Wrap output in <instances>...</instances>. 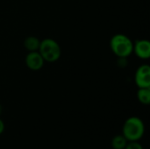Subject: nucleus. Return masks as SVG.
<instances>
[{
	"instance_id": "1",
	"label": "nucleus",
	"mask_w": 150,
	"mask_h": 149,
	"mask_svg": "<svg viewBox=\"0 0 150 149\" xmlns=\"http://www.w3.org/2000/svg\"><path fill=\"white\" fill-rule=\"evenodd\" d=\"M122 133L127 141H139L144 135L145 125L140 118L131 117L124 123Z\"/></svg>"
},
{
	"instance_id": "2",
	"label": "nucleus",
	"mask_w": 150,
	"mask_h": 149,
	"mask_svg": "<svg viewBox=\"0 0 150 149\" xmlns=\"http://www.w3.org/2000/svg\"><path fill=\"white\" fill-rule=\"evenodd\" d=\"M111 48L113 54L120 58H126L133 52L134 45L131 40L124 34H116L111 40Z\"/></svg>"
},
{
	"instance_id": "3",
	"label": "nucleus",
	"mask_w": 150,
	"mask_h": 149,
	"mask_svg": "<svg viewBox=\"0 0 150 149\" xmlns=\"http://www.w3.org/2000/svg\"><path fill=\"white\" fill-rule=\"evenodd\" d=\"M39 53L44 61L54 62L61 57V47L55 40L52 39H46L40 41Z\"/></svg>"
},
{
	"instance_id": "4",
	"label": "nucleus",
	"mask_w": 150,
	"mask_h": 149,
	"mask_svg": "<svg viewBox=\"0 0 150 149\" xmlns=\"http://www.w3.org/2000/svg\"><path fill=\"white\" fill-rule=\"evenodd\" d=\"M135 83L139 88H150V67L141 66L135 73Z\"/></svg>"
},
{
	"instance_id": "5",
	"label": "nucleus",
	"mask_w": 150,
	"mask_h": 149,
	"mask_svg": "<svg viewBox=\"0 0 150 149\" xmlns=\"http://www.w3.org/2000/svg\"><path fill=\"white\" fill-rule=\"evenodd\" d=\"M44 59L38 51L30 52L25 57V64L31 70H40L44 65Z\"/></svg>"
},
{
	"instance_id": "6",
	"label": "nucleus",
	"mask_w": 150,
	"mask_h": 149,
	"mask_svg": "<svg viewBox=\"0 0 150 149\" xmlns=\"http://www.w3.org/2000/svg\"><path fill=\"white\" fill-rule=\"evenodd\" d=\"M133 51L136 55L143 60L149 59L150 57V43L147 40H140L135 42Z\"/></svg>"
},
{
	"instance_id": "7",
	"label": "nucleus",
	"mask_w": 150,
	"mask_h": 149,
	"mask_svg": "<svg viewBox=\"0 0 150 149\" xmlns=\"http://www.w3.org/2000/svg\"><path fill=\"white\" fill-rule=\"evenodd\" d=\"M40 44V41L39 40L38 38L34 36H29L24 41V46L29 52L38 51Z\"/></svg>"
},
{
	"instance_id": "8",
	"label": "nucleus",
	"mask_w": 150,
	"mask_h": 149,
	"mask_svg": "<svg viewBox=\"0 0 150 149\" xmlns=\"http://www.w3.org/2000/svg\"><path fill=\"white\" fill-rule=\"evenodd\" d=\"M139 101L143 105H149L150 88H140L137 93Z\"/></svg>"
},
{
	"instance_id": "9",
	"label": "nucleus",
	"mask_w": 150,
	"mask_h": 149,
	"mask_svg": "<svg viewBox=\"0 0 150 149\" xmlns=\"http://www.w3.org/2000/svg\"><path fill=\"white\" fill-rule=\"evenodd\" d=\"M127 142L123 135H116L112 140V147L113 149H125Z\"/></svg>"
},
{
	"instance_id": "10",
	"label": "nucleus",
	"mask_w": 150,
	"mask_h": 149,
	"mask_svg": "<svg viewBox=\"0 0 150 149\" xmlns=\"http://www.w3.org/2000/svg\"><path fill=\"white\" fill-rule=\"evenodd\" d=\"M125 149H143V148L138 141H129V143L127 142Z\"/></svg>"
},
{
	"instance_id": "11",
	"label": "nucleus",
	"mask_w": 150,
	"mask_h": 149,
	"mask_svg": "<svg viewBox=\"0 0 150 149\" xmlns=\"http://www.w3.org/2000/svg\"><path fill=\"white\" fill-rule=\"evenodd\" d=\"M4 131V123L2 119H0V134L3 133Z\"/></svg>"
}]
</instances>
